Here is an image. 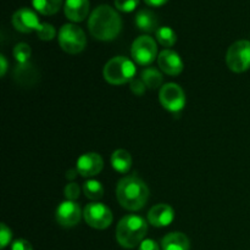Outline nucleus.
<instances>
[{
	"label": "nucleus",
	"instance_id": "nucleus-6",
	"mask_svg": "<svg viewBox=\"0 0 250 250\" xmlns=\"http://www.w3.org/2000/svg\"><path fill=\"white\" fill-rule=\"evenodd\" d=\"M226 63L236 73L246 72L250 68V42H234L226 54Z\"/></svg>",
	"mask_w": 250,
	"mask_h": 250
},
{
	"label": "nucleus",
	"instance_id": "nucleus-3",
	"mask_svg": "<svg viewBox=\"0 0 250 250\" xmlns=\"http://www.w3.org/2000/svg\"><path fill=\"white\" fill-rule=\"evenodd\" d=\"M148 232V224L138 215H127L116 227V239L121 247L133 249L141 246Z\"/></svg>",
	"mask_w": 250,
	"mask_h": 250
},
{
	"label": "nucleus",
	"instance_id": "nucleus-34",
	"mask_svg": "<svg viewBox=\"0 0 250 250\" xmlns=\"http://www.w3.org/2000/svg\"><path fill=\"white\" fill-rule=\"evenodd\" d=\"M77 175H80L77 168H75V170H68L67 172H66V178H67V180H75Z\"/></svg>",
	"mask_w": 250,
	"mask_h": 250
},
{
	"label": "nucleus",
	"instance_id": "nucleus-13",
	"mask_svg": "<svg viewBox=\"0 0 250 250\" xmlns=\"http://www.w3.org/2000/svg\"><path fill=\"white\" fill-rule=\"evenodd\" d=\"M158 65L163 72L168 76H177L183 71V61L176 51L165 49L158 56Z\"/></svg>",
	"mask_w": 250,
	"mask_h": 250
},
{
	"label": "nucleus",
	"instance_id": "nucleus-15",
	"mask_svg": "<svg viewBox=\"0 0 250 250\" xmlns=\"http://www.w3.org/2000/svg\"><path fill=\"white\" fill-rule=\"evenodd\" d=\"M65 16L72 22H82L89 12V0H65Z\"/></svg>",
	"mask_w": 250,
	"mask_h": 250
},
{
	"label": "nucleus",
	"instance_id": "nucleus-27",
	"mask_svg": "<svg viewBox=\"0 0 250 250\" xmlns=\"http://www.w3.org/2000/svg\"><path fill=\"white\" fill-rule=\"evenodd\" d=\"M11 239H12L11 229H10L9 227L2 222V224L0 225V247H1V249L6 248V247L10 244V242H11Z\"/></svg>",
	"mask_w": 250,
	"mask_h": 250
},
{
	"label": "nucleus",
	"instance_id": "nucleus-20",
	"mask_svg": "<svg viewBox=\"0 0 250 250\" xmlns=\"http://www.w3.org/2000/svg\"><path fill=\"white\" fill-rule=\"evenodd\" d=\"M32 5L39 14L50 16L55 15L62 5V0H32Z\"/></svg>",
	"mask_w": 250,
	"mask_h": 250
},
{
	"label": "nucleus",
	"instance_id": "nucleus-11",
	"mask_svg": "<svg viewBox=\"0 0 250 250\" xmlns=\"http://www.w3.org/2000/svg\"><path fill=\"white\" fill-rule=\"evenodd\" d=\"M42 22L39 21L38 16L33 10L28 7H22L19 9L14 15H12V24L15 28L22 33H31V32H37Z\"/></svg>",
	"mask_w": 250,
	"mask_h": 250
},
{
	"label": "nucleus",
	"instance_id": "nucleus-1",
	"mask_svg": "<svg viewBox=\"0 0 250 250\" xmlns=\"http://www.w3.org/2000/svg\"><path fill=\"white\" fill-rule=\"evenodd\" d=\"M88 28L90 34L98 41H114L122 29L121 16L109 5H99L90 14Z\"/></svg>",
	"mask_w": 250,
	"mask_h": 250
},
{
	"label": "nucleus",
	"instance_id": "nucleus-19",
	"mask_svg": "<svg viewBox=\"0 0 250 250\" xmlns=\"http://www.w3.org/2000/svg\"><path fill=\"white\" fill-rule=\"evenodd\" d=\"M141 80L143 81L144 84L149 89H156V88L161 87L163 84V73L155 67H146L142 71Z\"/></svg>",
	"mask_w": 250,
	"mask_h": 250
},
{
	"label": "nucleus",
	"instance_id": "nucleus-21",
	"mask_svg": "<svg viewBox=\"0 0 250 250\" xmlns=\"http://www.w3.org/2000/svg\"><path fill=\"white\" fill-rule=\"evenodd\" d=\"M37 71L31 63H22V65H17L16 71H15V78L19 81L22 84H31L32 80H36Z\"/></svg>",
	"mask_w": 250,
	"mask_h": 250
},
{
	"label": "nucleus",
	"instance_id": "nucleus-12",
	"mask_svg": "<svg viewBox=\"0 0 250 250\" xmlns=\"http://www.w3.org/2000/svg\"><path fill=\"white\" fill-rule=\"evenodd\" d=\"M104 167V160L98 153H85L78 158L76 168L82 177H94Z\"/></svg>",
	"mask_w": 250,
	"mask_h": 250
},
{
	"label": "nucleus",
	"instance_id": "nucleus-16",
	"mask_svg": "<svg viewBox=\"0 0 250 250\" xmlns=\"http://www.w3.org/2000/svg\"><path fill=\"white\" fill-rule=\"evenodd\" d=\"M163 250H189L190 242L182 232H171L161 241Z\"/></svg>",
	"mask_w": 250,
	"mask_h": 250
},
{
	"label": "nucleus",
	"instance_id": "nucleus-17",
	"mask_svg": "<svg viewBox=\"0 0 250 250\" xmlns=\"http://www.w3.org/2000/svg\"><path fill=\"white\" fill-rule=\"evenodd\" d=\"M134 22H136V26L146 33L156 32V29L159 28L158 17L150 10H141V11L137 12Z\"/></svg>",
	"mask_w": 250,
	"mask_h": 250
},
{
	"label": "nucleus",
	"instance_id": "nucleus-32",
	"mask_svg": "<svg viewBox=\"0 0 250 250\" xmlns=\"http://www.w3.org/2000/svg\"><path fill=\"white\" fill-rule=\"evenodd\" d=\"M146 5L149 6H154V7H158V6H163L164 4L168 1V0H144Z\"/></svg>",
	"mask_w": 250,
	"mask_h": 250
},
{
	"label": "nucleus",
	"instance_id": "nucleus-14",
	"mask_svg": "<svg viewBox=\"0 0 250 250\" xmlns=\"http://www.w3.org/2000/svg\"><path fill=\"white\" fill-rule=\"evenodd\" d=\"M175 220V211L167 204H158L148 212V222L154 227H166Z\"/></svg>",
	"mask_w": 250,
	"mask_h": 250
},
{
	"label": "nucleus",
	"instance_id": "nucleus-30",
	"mask_svg": "<svg viewBox=\"0 0 250 250\" xmlns=\"http://www.w3.org/2000/svg\"><path fill=\"white\" fill-rule=\"evenodd\" d=\"M11 250H33V248L28 241L20 238L11 244Z\"/></svg>",
	"mask_w": 250,
	"mask_h": 250
},
{
	"label": "nucleus",
	"instance_id": "nucleus-2",
	"mask_svg": "<svg viewBox=\"0 0 250 250\" xmlns=\"http://www.w3.org/2000/svg\"><path fill=\"white\" fill-rule=\"evenodd\" d=\"M116 198L124 209L138 211L148 202V186L137 176H127L117 183Z\"/></svg>",
	"mask_w": 250,
	"mask_h": 250
},
{
	"label": "nucleus",
	"instance_id": "nucleus-23",
	"mask_svg": "<svg viewBox=\"0 0 250 250\" xmlns=\"http://www.w3.org/2000/svg\"><path fill=\"white\" fill-rule=\"evenodd\" d=\"M83 193L90 200H99L104 197V187L97 180H88L83 185Z\"/></svg>",
	"mask_w": 250,
	"mask_h": 250
},
{
	"label": "nucleus",
	"instance_id": "nucleus-8",
	"mask_svg": "<svg viewBox=\"0 0 250 250\" xmlns=\"http://www.w3.org/2000/svg\"><path fill=\"white\" fill-rule=\"evenodd\" d=\"M133 60L141 66H148L153 62L158 55L156 42L150 36H141L133 42L131 48Z\"/></svg>",
	"mask_w": 250,
	"mask_h": 250
},
{
	"label": "nucleus",
	"instance_id": "nucleus-25",
	"mask_svg": "<svg viewBox=\"0 0 250 250\" xmlns=\"http://www.w3.org/2000/svg\"><path fill=\"white\" fill-rule=\"evenodd\" d=\"M37 36L42 41H51V39L55 38L56 31L54 28L53 24L46 23V22H42L39 28L37 29Z\"/></svg>",
	"mask_w": 250,
	"mask_h": 250
},
{
	"label": "nucleus",
	"instance_id": "nucleus-28",
	"mask_svg": "<svg viewBox=\"0 0 250 250\" xmlns=\"http://www.w3.org/2000/svg\"><path fill=\"white\" fill-rule=\"evenodd\" d=\"M63 193H65L66 200H72V202H75V200L78 199V197H80L81 188L77 183H68L65 187Z\"/></svg>",
	"mask_w": 250,
	"mask_h": 250
},
{
	"label": "nucleus",
	"instance_id": "nucleus-22",
	"mask_svg": "<svg viewBox=\"0 0 250 250\" xmlns=\"http://www.w3.org/2000/svg\"><path fill=\"white\" fill-rule=\"evenodd\" d=\"M155 36H156V41L161 44L165 48H171L176 44L177 42V34L176 32L173 31L171 27H159L155 32Z\"/></svg>",
	"mask_w": 250,
	"mask_h": 250
},
{
	"label": "nucleus",
	"instance_id": "nucleus-10",
	"mask_svg": "<svg viewBox=\"0 0 250 250\" xmlns=\"http://www.w3.org/2000/svg\"><path fill=\"white\" fill-rule=\"evenodd\" d=\"M83 212L81 207L72 200H65L56 209V221L62 227H73L80 224Z\"/></svg>",
	"mask_w": 250,
	"mask_h": 250
},
{
	"label": "nucleus",
	"instance_id": "nucleus-7",
	"mask_svg": "<svg viewBox=\"0 0 250 250\" xmlns=\"http://www.w3.org/2000/svg\"><path fill=\"white\" fill-rule=\"evenodd\" d=\"M83 217L88 226L95 229H105L112 224V212L103 203H89L83 210Z\"/></svg>",
	"mask_w": 250,
	"mask_h": 250
},
{
	"label": "nucleus",
	"instance_id": "nucleus-31",
	"mask_svg": "<svg viewBox=\"0 0 250 250\" xmlns=\"http://www.w3.org/2000/svg\"><path fill=\"white\" fill-rule=\"evenodd\" d=\"M138 250H160V248H159L158 243L153 239H144L139 246Z\"/></svg>",
	"mask_w": 250,
	"mask_h": 250
},
{
	"label": "nucleus",
	"instance_id": "nucleus-9",
	"mask_svg": "<svg viewBox=\"0 0 250 250\" xmlns=\"http://www.w3.org/2000/svg\"><path fill=\"white\" fill-rule=\"evenodd\" d=\"M159 99L164 109L170 112H180L186 106V94L176 83H166L160 88Z\"/></svg>",
	"mask_w": 250,
	"mask_h": 250
},
{
	"label": "nucleus",
	"instance_id": "nucleus-5",
	"mask_svg": "<svg viewBox=\"0 0 250 250\" xmlns=\"http://www.w3.org/2000/svg\"><path fill=\"white\" fill-rule=\"evenodd\" d=\"M59 44L68 54H78L84 50L87 37L83 29L75 23H66L59 31Z\"/></svg>",
	"mask_w": 250,
	"mask_h": 250
},
{
	"label": "nucleus",
	"instance_id": "nucleus-24",
	"mask_svg": "<svg viewBox=\"0 0 250 250\" xmlns=\"http://www.w3.org/2000/svg\"><path fill=\"white\" fill-rule=\"evenodd\" d=\"M32 50L29 48L28 44L26 43H19L15 45L14 48V58L17 61V63L22 65V63H27L31 58Z\"/></svg>",
	"mask_w": 250,
	"mask_h": 250
},
{
	"label": "nucleus",
	"instance_id": "nucleus-18",
	"mask_svg": "<svg viewBox=\"0 0 250 250\" xmlns=\"http://www.w3.org/2000/svg\"><path fill=\"white\" fill-rule=\"evenodd\" d=\"M111 166L116 172L127 173L132 166V156L125 149H117L111 155Z\"/></svg>",
	"mask_w": 250,
	"mask_h": 250
},
{
	"label": "nucleus",
	"instance_id": "nucleus-4",
	"mask_svg": "<svg viewBox=\"0 0 250 250\" xmlns=\"http://www.w3.org/2000/svg\"><path fill=\"white\" fill-rule=\"evenodd\" d=\"M103 75L110 84H125L133 80L136 75V65L125 56H115L105 63Z\"/></svg>",
	"mask_w": 250,
	"mask_h": 250
},
{
	"label": "nucleus",
	"instance_id": "nucleus-26",
	"mask_svg": "<svg viewBox=\"0 0 250 250\" xmlns=\"http://www.w3.org/2000/svg\"><path fill=\"white\" fill-rule=\"evenodd\" d=\"M139 0H115V7L122 12H132L138 6Z\"/></svg>",
	"mask_w": 250,
	"mask_h": 250
},
{
	"label": "nucleus",
	"instance_id": "nucleus-33",
	"mask_svg": "<svg viewBox=\"0 0 250 250\" xmlns=\"http://www.w3.org/2000/svg\"><path fill=\"white\" fill-rule=\"evenodd\" d=\"M0 62H1V67H0V75H1V77H4L5 73H6V70H7V61H6V58H5L4 55L0 56Z\"/></svg>",
	"mask_w": 250,
	"mask_h": 250
},
{
	"label": "nucleus",
	"instance_id": "nucleus-29",
	"mask_svg": "<svg viewBox=\"0 0 250 250\" xmlns=\"http://www.w3.org/2000/svg\"><path fill=\"white\" fill-rule=\"evenodd\" d=\"M129 88H131V90L136 95H143L144 92H146V85L144 84V82L142 80L133 78V80L129 82Z\"/></svg>",
	"mask_w": 250,
	"mask_h": 250
}]
</instances>
